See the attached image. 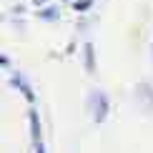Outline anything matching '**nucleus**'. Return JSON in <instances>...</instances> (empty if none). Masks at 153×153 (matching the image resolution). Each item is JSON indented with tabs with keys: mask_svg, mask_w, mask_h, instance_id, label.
<instances>
[{
	"mask_svg": "<svg viewBox=\"0 0 153 153\" xmlns=\"http://www.w3.org/2000/svg\"><path fill=\"white\" fill-rule=\"evenodd\" d=\"M85 60H88V68H93V48L91 45L85 48Z\"/></svg>",
	"mask_w": 153,
	"mask_h": 153,
	"instance_id": "7ed1b4c3",
	"label": "nucleus"
},
{
	"mask_svg": "<svg viewBox=\"0 0 153 153\" xmlns=\"http://www.w3.org/2000/svg\"><path fill=\"white\" fill-rule=\"evenodd\" d=\"M35 3H43V0H35Z\"/></svg>",
	"mask_w": 153,
	"mask_h": 153,
	"instance_id": "20e7f679",
	"label": "nucleus"
},
{
	"mask_svg": "<svg viewBox=\"0 0 153 153\" xmlns=\"http://www.w3.org/2000/svg\"><path fill=\"white\" fill-rule=\"evenodd\" d=\"M91 3H93V0H78V3H75V10H85V8H91Z\"/></svg>",
	"mask_w": 153,
	"mask_h": 153,
	"instance_id": "f03ea898",
	"label": "nucleus"
},
{
	"mask_svg": "<svg viewBox=\"0 0 153 153\" xmlns=\"http://www.w3.org/2000/svg\"><path fill=\"white\" fill-rule=\"evenodd\" d=\"M38 15H40L43 20H55V18H58V8H45V10H38Z\"/></svg>",
	"mask_w": 153,
	"mask_h": 153,
	"instance_id": "f257e3e1",
	"label": "nucleus"
}]
</instances>
